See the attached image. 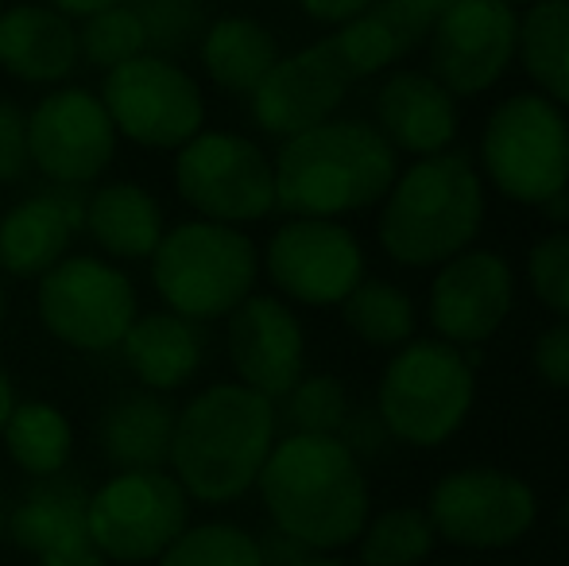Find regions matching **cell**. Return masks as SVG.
<instances>
[{
    "label": "cell",
    "mask_w": 569,
    "mask_h": 566,
    "mask_svg": "<svg viewBox=\"0 0 569 566\" xmlns=\"http://www.w3.org/2000/svg\"><path fill=\"white\" fill-rule=\"evenodd\" d=\"M151 284L167 310L190 322L229 318L252 295L260 252L240 226L221 221H179L151 252Z\"/></svg>",
    "instance_id": "cell-6"
},
{
    "label": "cell",
    "mask_w": 569,
    "mask_h": 566,
    "mask_svg": "<svg viewBox=\"0 0 569 566\" xmlns=\"http://www.w3.org/2000/svg\"><path fill=\"white\" fill-rule=\"evenodd\" d=\"M527 280L535 299L558 318H569V229H555L542 241H535L527 257Z\"/></svg>",
    "instance_id": "cell-36"
},
{
    "label": "cell",
    "mask_w": 569,
    "mask_h": 566,
    "mask_svg": "<svg viewBox=\"0 0 569 566\" xmlns=\"http://www.w3.org/2000/svg\"><path fill=\"white\" fill-rule=\"evenodd\" d=\"M156 566H263V552L260 539L240 524L213 520L182 532Z\"/></svg>",
    "instance_id": "cell-32"
},
{
    "label": "cell",
    "mask_w": 569,
    "mask_h": 566,
    "mask_svg": "<svg viewBox=\"0 0 569 566\" xmlns=\"http://www.w3.org/2000/svg\"><path fill=\"white\" fill-rule=\"evenodd\" d=\"M8 536V516H4V508H0V539Z\"/></svg>",
    "instance_id": "cell-47"
},
{
    "label": "cell",
    "mask_w": 569,
    "mask_h": 566,
    "mask_svg": "<svg viewBox=\"0 0 569 566\" xmlns=\"http://www.w3.org/2000/svg\"><path fill=\"white\" fill-rule=\"evenodd\" d=\"M39 566H113L98 547L86 539V544H74V547H62V552H51L39 559Z\"/></svg>",
    "instance_id": "cell-41"
},
{
    "label": "cell",
    "mask_w": 569,
    "mask_h": 566,
    "mask_svg": "<svg viewBox=\"0 0 569 566\" xmlns=\"http://www.w3.org/2000/svg\"><path fill=\"white\" fill-rule=\"evenodd\" d=\"M78 28L51 4L0 12V70L28 86H62L78 70Z\"/></svg>",
    "instance_id": "cell-22"
},
{
    "label": "cell",
    "mask_w": 569,
    "mask_h": 566,
    "mask_svg": "<svg viewBox=\"0 0 569 566\" xmlns=\"http://www.w3.org/2000/svg\"><path fill=\"white\" fill-rule=\"evenodd\" d=\"M86 234L113 260H148L163 241V206L140 182H106L86 198Z\"/></svg>",
    "instance_id": "cell-26"
},
{
    "label": "cell",
    "mask_w": 569,
    "mask_h": 566,
    "mask_svg": "<svg viewBox=\"0 0 569 566\" xmlns=\"http://www.w3.org/2000/svg\"><path fill=\"white\" fill-rule=\"evenodd\" d=\"M128 8L140 20L148 51L163 59L198 47L210 28V0H128Z\"/></svg>",
    "instance_id": "cell-33"
},
{
    "label": "cell",
    "mask_w": 569,
    "mask_h": 566,
    "mask_svg": "<svg viewBox=\"0 0 569 566\" xmlns=\"http://www.w3.org/2000/svg\"><path fill=\"white\" fill-rule=\"evenodd\" d=\"M31 167L28 156V117L20 113L16 101L0 98V187L23 179Z\"/></svg>",
    "instance_id": "cell-37"
},
{
    "label": "cell",
    "mask_w": 569,
    "mask_h": 566,
    "mask_svg": "<svg viewBox=\"0 0 569 566\" xmlns=\"http://www.w3.org/2000/svg\"><path fill=\"white\" fill-rule=\"evenodd\" d=\"M143 51H148L143 28L132 8H128V0L98 16H86L82 28H78V54L98 70H113Z\"/></svg>",
    "instance_id": "cell-35"
},
{
    "label": "cell",
    "mask_w": 569,
    "mask_h": 566,
    "mask_svg": "<svg viewBox=\"0 0 569 566\" xmlns=\"http://www.w3.org/2000/svg\"><path fill=\"white\" fill-rule=\"evenodd\" d=\"M276 438V400L252 393L240 380L210 385L179 408L167 469L190 500L232 505L256 489Z\"/></svg>",
    "instance_id": "cell-2"
},
{
    "label": "cell",
    "mask_w": 569,
    "mask_h": 566,
    "mask_svg": "<svg viewBox=\"0 0 569 566\" xmlns=\"http://www.w3.org/2000/svg\"><path fill=\"white\" fill-rule=\"evenodd\" d=\"M480 346L461 349L442 338H411L383 365L376 416L396 443L442 446L469 419L477 396Z\"/></svg>",
    "instance_id": "cell-5"
},
{
    "label": "cell",
    "mask_w": 569,
    "mask_h": 566,
    "mask_svg": "<svg viewBox=\"0 0 569 566\" xmlns=\"http://www.w3.org/2000/svg\"><path fill=\"white\" fill-rule=\"evenodd\" d=\"M291 566H345L338 555H326V552H310V555H302L299 563H291Z\"/></svg>",
    "instance_id": "cell-45"
},
{
    "label": "cell",
    "mask_w": 569,
    "mask_h": 566,
    "mask_svg": "<svg viewBox=\"0 0 569 566\" xmlns=\"http://www.w3.org/2000/svg\"><path fill=\"white\" fill-rule=\"evenodd\" d=\"M302 12L310 16V20L318 23H330V28H341V23H349L352 16L365 12L372 0H299Z\"/></svg>",
    "instance_id": "cell-40"
},
{
    "label": "cell",
    "mask_w": 569,
    "mask_h": 566,
    "mask_svg": "<svg viewBox=\"0 0 569 566\" xmlns=\"http://www.w3.org/2000/svg\"><path fill=\"white\" fill-rule=\"evenodd\" d=\"M535 373L542 377V385L550 388H566L569 393V318L555 322L550 330H542L535 338Z\"/></svg>",
    "instance_id": "cell-38"
},
{
    "label": "cell",
    "mask_w": 569,
    "mask_h": 566,
    "mask_svg": "<svg viewBox=\"0 0 569 566\" xmlns=\"http://www.w3.org/2000/svg\"><path fill=\"white\" fill-rule=\"evenodd\" d=\"M4 450L23 474L54 477L67 469L70 454H74V427H70L67 411L54 408L47 400H23L12 408L4 424Z\"/></svg>",
    "instance_id": "cell-29"
},
{
    "label": "cell",
    "mask_w": 569,
    "mask_h": 566,
    "mask_svg": "<svg viewBox=\"0 0 569 566\" xmlns=\"http://www.w3.org/2000/svg\"><path fill=\"white\" fill-rule=\"evenodd\" d=\"M457 98L430 70H396L376 90V129L396 151L438 156L457 137Z\"/></svg>",
    "instance_id": "cell-20"
},
{
    "label": "cell",
    "mask_w": 569,
    "mask_h": 566,
    "mask_svg": "<svg viewBox=\"0 0 569 566\" xmlns=\"http://www.w3.org/2000/svg\"><path fill=\"white\" fill-rule=\"evenodd\" d=\"M47 4L59 8V12L70 16V20H86V16H98L113 4H124V0H47Z\"/></svg>",
    "instance_id": "cell-42"
},
{
    "label": "cell",
    "mask_w": 569,
    "mask_h": 566,
    "mask_svg": "<svg viewBox=\"0 0 569 566\" xmlns=\"http://www.w3.org/2000/svg\"><path fill=\"white\" fill-rule=\"evenodd\" d=\"M4 310H8V299H4V284H0V326H4Z\"/></svg>",
    "instance_id": "cell-46"
},
{
    "label": "cell",
    "mask_w": 569,
    "mask_h": 566,
    "mask_svg": "<svg viewBox=\"0 0 569 566\" xmlns=\"http://www.w3.org/2000/svg\"><path fill=\"white\" fill-rule=\"evenodd\" d=\"M90 489L74 477H39L36 489L20 497V505L8 516V536L16 547L31 552L36 559L62 547H74L90 539Z\"/></svg>",
    "instance_id": "cell-24"
},
{
    "label": "cell",
    "mask_w": 569,
    "mask_h": 566,
    "mask_svg": "<svg viewBox=\"0 0 569 566\" xmlns=\"http://www.w3.org/2000/svg\"><path fill=\"white\" fill-rule=\"evenodd\" d=\"M338 438H341L345 446H349L352 454H357V461L376 458V454L388 450V443H396V438H391V430L383 427V419L376 416V411H360V416H349V419H345V427L338 430Z\"/></svg>",
    "instance_id": "cell-39"
},
{
    "label": "cell",
    "mask_w": 569,
    "mask_h": 566,
    "mask_svg": "<svg viewBox=\"0 0 569 566\" xmlns=\"http://www.w3.org/2000/svg\"><path fill=\"white\" fill-rule=\"evenodd\" d=\"M480 163L503 198L542 206L569 190V121L542 93H516L492 109L480 137Z\"/></svg>",
    "instance_id": "cell-7"
},
{
    "label": "cell",
    "mask_w": 569,
    "mask_h": 566,
    "mask_svg": "<svg viewBox=\"0 0 569 566\" xmlns=\"http://www.w3.org/2000/svg\"><path fill=\"white\" fill-rule=\"evenodd\" d=\"M516 276L492 249H465L430 284V322L450 346H485L511 315Z\"/></svg>",
    "instance_id": "cell-17"
},
{
    "label": "cell",
    "mask_w": 569,
    "mask_h": 566,
    "mask_svg": "<svg viewBox=\"0 0 569 566\" xmlns=\"http://www.w3.org/2000/svg\"><path fill=\"white\" fill-rule=\"evenodd\" d=\"M562 528L569 532V500H566V505H562Z\"/></svg>",
    "instance_id": "cell-48"
},
{
    "label": "cell",
    "mask_w": 569,
    "mask_h": 566,
    "mask_svg": "<svg viewBox=\"0 0 569 566\" xmlns=\"http://www.w3.org/2000/svg\"><path fill=\"white\" fill-rule=\"evenodd\" d=\"M539 210L547 214V221H555V226H569V190H558V195L547 198Z\"/></svg>",
    "instance_id": "cell-43"
},
{
    "label": "cell",
    "mask_w": 569,
    "mask_h": 566,
    "mask_svg": "<svg viewBox=\"0 0 569 566\" xmlns=\"http://www.w3.org/2000/svg\"><path fill=\"white\" fill-rule=\"evenodd\" d=\"M198 54L213 86L229 93H252L279 62V43L271 28H263L252 16H221L210 20Z\"/></svg>",
    "instance_id": "cell-27"
},
{
    "label": "cell",
    "mask_w": 569,
    "mask_h": 566,
    "mask_svg": "<svg viewBox=\"0 0 569 566\" xmlns=\"http://www.w3.org/2000/svg\"><path fill=\"white\" fill-rule=\"evenodd\" d=\"M485 226V179L461 151L415 159L396 175L376 221L380 245L396 265L435 268L472 249Z\"/></svg>",
    "instance_id": "cell-4"
},
{
    "label": "cell",
    "mask_w": 569,
    "mask_h": 566,
    "mask_svg": "<svg viewBox=\"0 0 569 566\" xmlns=\"http://www.w3.org/2000/svg\"><path fill=\"white\" fill-rule=\"evenodd\" d=\"M16 408V393H12V380H8V373L0 369V430H4L8 416H12Z\"/></svg>",
    "instance_id": "cell-44"
},
{
    "label": "cell",
    "mask_w": 569,
    "mask_h": 566,
    "mask_svg": "<svg viewBox=\"0 0 569 566\" xmlns=\"http://www.w3.org/2000/svg\"><path fill=\"white\" fill-rule=\"evenodd\" d=\"M174 190L198 218L248 226L276 210V167L240 132L202 129L174 151Z\"/></svg>",
    "instance_id": "cell-10"
},
{
    "label": "cell",
    "mask_w": 569,
    "mask_h": 566,
    "mask_svg": "<svg viewBox=\"0 0 569 566\" xmlns=\"http://www.w3.org/2000/svg\"><path fill=\"white\" fill-rule=\"evenodd\" d=\"M450 4L453 0H372L365 12L341 23L330 39L360 82V78L380 75L391 62L419 51Z\"/></svg>",
    "instance_id": "cell-21"
},
{
    "label": "cell",
    "mask_w": 569,
    "mask_h": 566,
    "mask_svg": "<svg viewBox=\"0 0 569 566\" xmlns=\"http://www.w3.org/2000/svg\"><path fill=\"white\" fill-rule=\"evenodd\" d=\"M271 284L302 307H341L365 280V249L338 218H291L263 252Z\"/></svg>",
    "instance_id": "cell-14"
},
{
    "label": "cell",
    "mask_w": 569,
    "mask_h": 566,
    "mask_svg": "<svg viewBox=\"0 0 569 566\" xmlns=\"http://www.w3.org/2000/svg\"><path fill=\"white\" fill-rule=\"evenodd\" d=\"M117 129L98 93L54 86L28 117V156L54 187H90L117 156Z\"/></svg>",
    "instance_id": "cell-13"
},
{
    "label": "cell",
    "mask_w": 569,
    "mask_h": 566,
    "mask_svg": "<svg viewBox=\"0 0 569 566\" xmlns=\"http://www.w3.org/2000/svg\"><path fill=\"white\" fill-rule=\"evenodd\" d=\"M516 54L542 98L569 109V0H535L519 20Z\"/></svg>",
    "instance_id": "cell-28"
},
{
    "label": "cell",
    "mask_w": 569,
    "mask_h": 566,
    "mask_svg": "<svg viewBox=\"0 0 569 566\" xmlns=\"http://www.w3.org/2000/svg\"><path fill=\"white\" fill-rule=\"evenodd\" d=\"M0 12H4V0H0Z\"/></svg>",
    "instance_id": "cell-50"
},
{
    "label": "cell",
    "mask_w": 569,
    "mask_h": 566,
    "mask_svg": "<svg viewBox=\"0 0 569 566\" xmlns=\"http://www.w3.org/2000/svg\"><path fill=\"white\" fill-rule=\"evenodd\" d=\"M120 354L148 393L167 396L194 380V373L202 369L206 341L198 322L174 310H151V315H136L120 341Z\"/></svg>",
    "instance_id": "cell-23"
},
{
    "label": "cell",
    "mask_w": 569,
    "mask_h": 566,
    "mask_svg": "<svg viewBox=\"0 0 569 566\" xmlns=\"http://www.w3.org/2000/svg\"><path fill=\"white\" fill-rule=\"evenodd\" d=\"M86 528L109 563H156L190 528V497L163 469H120L90 493Z\"/></svg>",
    "instance_id": "cell-9"
},
{
    "label": "cell",
    "mask_w": 569,
    "mask_h": 566,
    "mask_svg": "<svg viewBox=\"0 0 569 566\" xmlns=\"http://www.w3.org/2000/svg\"><path fill=\"white\" fill-rule=\"evenodd\" d=\"M341 318L360 341L376 349L407 346L415 338V326H419L411 295L388 280H360L345 295Z\"/></svg>",
    "instance_id": "cell-30"
},
{
    "label": "cell",
    "mask_w": 569,
    "mask_h": 566,
    "mask_svg": "<svg viewBox=\"0 0 569 566\" xmlns=\"http://www.w3.org/2000/svg\"><path fill=\"white\" fill-rule=\"evenodd\" d=\"M352 82L357 78H352L349 62L341 59L338 43L326 36L295 54H279V62L263 75V82L248 93L252 117L268 137L291 140L315 125L330 121Z\"/></svg>",
    "instance_id": "cell-16"
},
{
    "label": "cell",
    "mask_w": 569,
    "mask_h": 566,
    "mask_svg": "<svg viewBox=\"0 0 569 566\" xmlns=\"http://www.w3.org/2000/svg\"><path fill=\"white\" fill-rule=\"evenodd\" d=\"M36 307L47 330L82 354H106L120 346L140 315L132 280L98 257H67L39 276Z\"/></svg>",
    "instance_id": "cell-11"
},
{
    "label": "cell",
    "mask_w": 569,
    "mask_h": 566,
    "mask_svg": "<svg viewBox=\"0 0 569 566\" xmlns=\"http://www.w3.org/2000/svg\"><path fill=\"white\" fill-rule=\"evenodd\" d=\"M101 106L113 121L117 137L156 151H179L206 129L202 86L190 78L174 59L163 54H136L106 70Z\"/></svg>",
    "instance_id": "cell-8"
},
{
    "label": "cell",
    "mask_w": 569,
    "mask_h": 566,
    "mask_svg": "<svg viewBox=\"0 0 569 566\" xmlns=\"http://www.w3.org/2000/svg\"><path fill=\"white\" fill-rule=\"evenodd\" d=\"M229 361L240 385L268 400H283L307 373V334L302 322L276 295H248L226 318Z\"/></svg>",
    "instance_id": "cell-18"
},
{
    "label": "cell",
    "mask_w": 569,
    "mask_h": 566,
    "mask_svg": "<svg viewBox=\"0 0 569 566\" xmlns=\"http://www.w3.org/2000/svg\"><path fill=\"white\" fill-rule=\"evenodd\" d=\"M86 226V198L78 187H54L16 202L0 218V268L20 280H39L67 260Z\"/></svg>",
    "instance_id": "cell-19"
},
{
    "label": "cell",
    "mask_w": 569,
    "mask_h": 566,
    "mask_svg": "<svg viewBox=\"0 0 569 566\" xmlns=\"http://www.w3.org/2000/svg\"><path fill=\"white\" fill-rule=\"evenodd\" d=\"M276 167V210L291 218H341L383 202L399 175V151L376 125L338 121L283 140Z\"/></svg>",
    "instance_id": "cell-3"
},
{
    "label": "cell",
    "mask_w": 569,
    "mask_h": 566,
    "mask_svg": "<svg viewBox=\"0 0 569 566\" xmlns=\"http://www.w3.org/2000/svg\"><path fill=\"white\" fill-rule=\"evenodd\" d=\"M427 516L435 536L465 552H500L535 528L539 500L531 485L496 466H465L430 489Z\"/></svg>",
    "instance_id": "cell-12"
},
{
    "label": "cell",
    "mask_w": 569,
    "mask_h": 566,
    "mask_svg": "<svg viewBox=\"0 0 569 566\" xmlns=\"http://www.w3.org/2000/svg\"><path fill=\"white\" fill-rule=\"evenodd\" d=\"M360 566H419L430 559L438 536L422 508H388L360 532Z\"/></svg>",
    "instance_id": "cell-31"
},
{
    "label": "cell",
    "mask_w": 569,
    "mask_h": 566,
    "mask_svg": "<svg viewBox=\"0 0 569 566\" xmlns=\"http://www.w3.org/2000/svg\"><path fill=\"white\" fill-rule=\"evenodd\" d=\"M271 528L299 539L307 552H341L368 524L365 461L338 435L276 438L256 481Z\"/></svg>",
    "instance_id": "cell-1"
},
{
    "label": "cell",
    "mask_w": 569,
    "mask_h": 566,
    "mask_svg": "<svg viewBox=\"0 0 569 566\" xmlns=\"http://www.w3.org/2000/svg\"><path fill=\"white\" fill-rule=\"evenodd\" d=\"M508 4L516 8V4H535V0H508Z\"/></svg>",
    "instance_id": "cell-49"
},
{
    "label": "cell",
    "mask_w": 569,
    "mask_h": 566,
    "mask_svg": "<svg viewBox=\"0 0 569 566\" xmlns=\"http://www.w3.org/2000/svg\"><path fill=\"white\" fill-rule=\"evenodd\" d=\"M430 75L453 98L492 90L516 62L519 16L508 0H453L427 39Z\"/></svg>",
    "instance_id": "cell-15"
},
{
    "label": "cell",
    "mask_w": 569,
    "mask_h": 566,
    "mask_svg": "<svg viewBox=\"0 0 569 566\" xmlns=\"http://www.w3.org/2000/svg\"><path fill=\"white\" fill-rule=\"evenodd\" d=\"M179 408L163 393H124L106 408L98 438L117 469H167Z\"/></svg>",
    "instance_id": "cell-25"
},
{
    "label": "cell",
    "mask_w": 569,
    "mask_h": 566,
    "mask_svg": "<svg viewBox=\"0 0 569 566\" xmlns=\"http://www.w3.org/2000/svg\"><path fill=\"white\" fill-rule=\"evenodd\" d=\"M345 419H349V393L330 373L318 377L302 373L299 385L283 396V424L291 427V435H338Z\"/></svg>",
    "instance_id": "cell-34"
}]
</instances>
